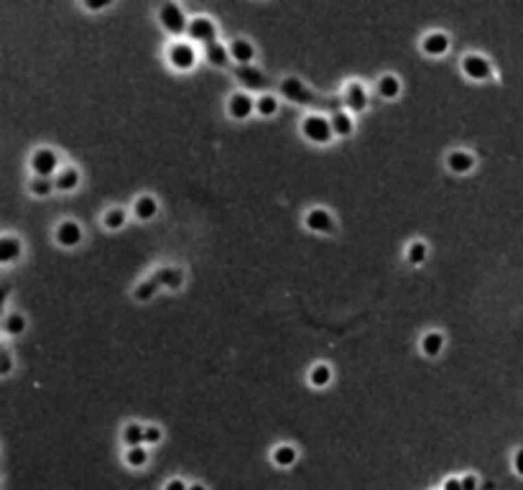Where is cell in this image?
I'll return each instance as SVG.
<instances>
[{"mask_svg": "<svg viewBox=\"0 0 523 490\" xmlns=\"http://www.w3.org/2000/svg\"><path fill=\"white\" fill-rule=\"evenodd\" d=\"M273 463L281 465V467H289V465L297 463V449H294V447H289V445L279 447V449L273 452Z\"/></svg>", "mask_w": 523, "mask_h": 490, "instance_id": "ac0fdd59", "label": "cell"}, {"mask_svg": "<svg viewBox=\"0 0 523 490\" xmlns=\"http://www.w3.org/2000/svg\"><path fill=\"white\" fill-rule=\"evenodd\" d=\"M281 89H283V95H286V98H291L294 102H301V105H312V102H314L312 92H309V89L304 87V85H301L299 80H294V77L283 82V85H281Z\"/></svg>", "mask_w": 523, "mask_h": 490, "instance_id": "277c9868", "label": "cell"}, {"mask_svg": "<svg viewBox=\"0 0 523 490\" xmlns=\"http://www.w3.org/2000/svg\"><path fill=\"white\" fill-rule=\"evenodd\" d=\"M513 467H515V473L523 475V449H518L513 457Z\"/></svg>", "mask_w": 523, "mask_h": 490, "instance_id": "d590c367", "label": "cell"}, {"mask_svg": "<svg viewBox=\"0 0 523 490\" xmlns=\"http://www.w3.org/2000/svg\"><path fill=\"white\" fill-rule=\"evenodd\" d=\"M207 59L215 64V67H225V64H227V49H225V46H220V44L209 46Z\"/></svg>", "mask_w": 523, "mask_h": 490, "instance_id": "cb8c5ba5", "label": "cell"}, {"mask_svg": "<svg viewBox=\"0 0 523 490\" xmlns=\"http://www.w3.org/2000/svg\"><path fill=\"white\" fill-rule=\"evenodd\" d=\"M154 291H156V281H146V284H141L136 289V296L146 302V299H151V296H154Z\"/></svg>", "mask_w": 523, "mask_h": 490, "instance_id": "d6a6232c", "label": "cell"}, {"mask_svg": "<svg viewBox=\"0 0 523 490\" xmlns=\"http://www.w3.org/2000/svg\"><path fill=\"white\" fill-rule=\"evenodd\" d=\"M123 223H126V212H123V210H110L108 217H105V225H108L110 230L120 227Z\"/></svg>", "mask_w": 523, "mask_h": 490, "instance_id": "4dcf8cb0", "label": "cell"}, {"mask_svg": "<svg viewBox=\"0 0 523 490\" xmlns=\"http://www.w3.org/2000/svg\"><path fill=\"white\" fill-rule=\"evenodd\" d=\"M128 465H133V467H141V465H146V460H148V452H146L143 447H130L128 449Z\"/></svg>", "mask_w": 523, "mask_h": 490, "instance_id": "484cf974", "label": "cell"}, {"mask_svg": "<svg viewBox=\"0 0 523 490\" xmlns=\"http://www.w3.org/2000/svg\"><path fill=\"white\" fill-rule=\"evenodd\" d=\"M21 253V243L16 238H3L0 241V260L3 263H10Z\"/></svg>", "mask_w": 523, "mask_h": 490, "instance_id": "9a60e30c", "label": "cell"}, {"mask_svg": "<svg viewBox=\"0 0 523 490\" xmlns=\"http://www.w3.org/2000/svg\"><path fill=\"white\" fill-rule=\"evenodd\" d=\"M450 49V38L444 34H429L424 38V52L426 54H444Z\"/></svg>", "mask_w": 523, "mask_h": 490, "instance_id": "7c38bea8", "label": "cell"}, {"mask_svg": "<svg viewBox=\"0 0 523 490\" xmlns=\"http://www.w3.org/2000/svg\"><path fill=\"white\" fill-rule=\"evenodd\" d=\"M251 110H253V100L248 98V95L237 92V95L230 98V115L233 118H248L251 115Z\"/></svg>", "mask_w": 523, "mask_h": 490, "instance_id": "30bf717a", "label": "cell"}, {"mask_svg": "<svg viewBox=\"0 0 523 490\" xmlns=\"http://www.w3.org/2000/svg\"><path fill=\"white\" fill-rule=\"evenodd\" d=\"M332 131L334 133H340V135H350L352 133V120L345 113H337V115L332 118Z\"/></svg>", "mask_w": 523, "mask_h": 490, "instance_id": "44dd1931", "label": "cell"}, {"mask_svg": "<svg viewBox=\"0 0 523 490\" xmlns=\"http://www.w3.org/2000/svg\"><path fill=\"white\" fill-rule=\"evenodd\" d=\"M56 241L62 243V245H77L82 241V230L77 223H64L59 225V230H56Z\"/></svg>", "mask_w": 523, "mask_h": 490, "instance_id": "9c48e42d", "label": "cell"}, {"mask_svg": "<svg viewBox=\"0 0 523 490\" xmlns=\"http://www.w3.org/2000/svg\"><path fill=\"white\" fill-rule=\"evenodd\" d=\"M54 184H56V181H51L49 177H38L36 181L31 184V189H34V194L44 197V194H49V192H51V187H54Z\"/></svg>", "mask_w": 523, "mask_h": 490, "instance_id": "f1b7e54d", "label": "cell"}, {"mask_svg": "<svg viewBox=\"0 0 523 490\" xmlns=\"http://www.w3.org/2000/svg\"><path fill=\"white\" fill-rule=\"evenodd\" d=\"M380 95H383V98H396L398 95L396 77H383V80H380Z\"/></svg>", "mask_w": 523, "mask_h": 490, "instance_id": "83f0119b", "label": "cell"}, {"mask_svg": "<svg viewBox=\"0 0 523 490\" xmlns=\"http://www.w3.org/2000/svg\"><path fill=\"white\" fill-rule=\"evenodd\" d=\"M230 54H233L240 64H245L253 59V46L248 44V41H240V38H237V41H233V46H230Z\"/></svg>", "mask_w": 523, "mask_h": 490, "instance_id": "d6986e66", "label": "cell"}, {"mask_svg": "<svg viewBox=\"0 0 523 490\" xmlns=\"http://www.w3.org/2000/svg\"><path fill=\"white\" fill-rule=\"evenodd\" d=\"M77 171L74 169H64L62 174H59V179H56V187L59 189H64V192H69V189H74L77 187Z\"/></svg>", "mask_w": 523, "mask_h": 490, "instance_id": "7402d4cb", "label": "cell"}, {"mask_svg": "<svg viewBox=\"0 0 523 490\" xmlns=\"http://www.w3.org/2000/svg\"><path fill=\"white\" fill-rule=\"evenodd\" d=\"M87 5H90L92 10H97V8H105V5H108V0H105V3H87Z\"/></svg>", "mask_w": 523, "mask_h": 490, "instance_id": "ab89813d", "label": "cell"}, {"mask_svg": "<svg viewBox=\"0 0 523 490\" xmlns=\"http://www.w3.org/2000/svg\"><path fill=\"white\" fill-rule=\"evenodd\" d=\"M462 490H478V478H475V475L462 478Z\"/></svg>", "mask_w": 523, "mask_h": 490, "instance_id": "e575fe53", "label": "cell"}, {"mask_svg": "<svg viewBox=\"0 0 523 490\" xmlns=\"http://www.w3.org/2000/svg\"><path fill=\"white\" fill-rule=\"evenodd\" d=\"M156 210H159V207H156L154 197H141V199L136 202V214L141 217V220H151V217L156 214Z\"/></svg>", "mask_w": 523, "mask_h": 490, "instance_id": "2e32d148", "label": "cell"}, {"mask_svg": "<svg viewBox=\"0 0 523 490\" xmlns=\"http://www.w3.org/2000/svg\"><path fill=\"white\" fill-rule=\"evenodd\" d=\"M159 439H161V432H159V429L146 427V442H151V445H154V442H159Z\"/></svg>", "mask_w": 523, "mask_h": 490, "instance_id": "836d02e7", "label": "cell"}, {"mask_svg": "<svg viewBox=\"0 0 523 490\" xmlns=\"http://www.w3.org/2000/svg\"><path fill=\"white\" fill-rule=\"evenodd\" d=\"M189 36L191 38H197V41H205L207 46H215V26H212V21H207V18H194L189 23Z\"/></svg>", "mask_w": 523, "mask_h": 490, "instance_id": "3957f363", "label": "cell"}, {"mask_svg": "<svg viewBox=\"0 0 523 490\" xmlns=\"http://www.w3.org/2000/svg\"><path fill=\"white\" fill-rule=\"evenodd\" d=\"M255 107H258V113H261V115H273V113H276V107H279V102H276L271 95H266V98L258 100V105Z\"/></svg>", "mask_w": 523, "mask_h": 490, "instance_id": "f546056e", "label": "cell"}, {"mask_svg": "<svg viewBox=\"0 0 523 490\" xmlns=\"http://www.w3.org/2000/svg\"><path fill=\"white\" fill-rule=\"evenodd\" d=\"M345 100H347V107L355 110V113H360L365 110V102H368V95H365V89L360 85H350L347 92H345Z\"/></svg>", "mask_w": 523, "mask_h": 490, "instance_id": "8fae6325", "label": "cell"}, {"mask_svg": "<svg viewBox=\"0 0 523 490\" xmlns=\"http://www.w3.org/2000/svg\"><path fill=\"white\" fill-rule=\"evenodd\" d=\"M169 59L176 69H191L194 67V49L189 44H174L169 52Z\"/></svg>", "mask_w": 523, "mask_h": 490, "instance_id": "5b68a950", "label": "cell"}, {"mask_svg": "<svg viewBox=\"0 0 523 490\" xmlns=\"http://www.w3.org/2000/svg\"><path fill=\"white\" fill-rule=\"evenodd\" d=\"M156 281H161L163 286H169V289H179L181 286V271L176 268H163L156 274Z\"/></svg>", "mask_w": 523, "mask_h": 490, "instance_id": "e0dca14e", "label": "cell"}, {"mask_svg": "<svg viewBox=\"0 0 523 490\" xmlns=\"http://www.w3.org/2000/svg\"><path fill=\"white\" fill-rule=\"evenodd\" d=\"M123 439H126V445L128 447H141L146 442V429L143 427H138V424H130V427L126 429V434H123Z\"/></svg>", "mask_w": 523, "mask_h": 490, "instance_id": "ffe728a7", "label": "cell"}, {"mask_svg": "<svg viewBox=\"0 0 523 490\" xmlns=\"http://www.w3.org/2000/svg\"><path fill=\"white\" fill-rule=\"evenodd\" d=\"M23 327H26V320H23L21 314H13V317L5 320V330H8L10 335H19V332H23Z\"/></svg>", "mask_w": 523, "mask_h": 490, "instance_id": "1f68e13d", "label": "cell"}, {"mask_svg": "<svg viewBox=\"0 0 523 490\" xmlns=\"http://www.w3.org/2000/svg\"><path fill=\"white\" fill-rule=\"evenodd\" d=\"M329 378H332V373H329V368L327 366L312 368V375H309V381H312L314 386H327L329 383Z\"/></svg>", "mask_w": 523, "mask_h": 490, "instance_id": "d4e9b609", "label": "cell"}, {"mask_svg": "<svg viewBox=\"0 0 523 490\" xmlns=\"http://www.w3.org/2000/svg\"><path fill=\"white\" fill-rule=\"evenodd\" d=\"M424 258H426V245L424 243H414V245L408 248V263L419 266V263H424Z\"/></svg>", "mask_w": 523, "mask_h": 490, "instance_id": "4316f807", "label": "cell"}, {"mask_svg": "<svg viewBox=\"0 0 523 490\" xmlns=\"http://www.w3.org/2000/svg\"><path fill=\"white\" fill-rule=\"evenodd\" d=\"M56 153L49 151V148H41V151L34 153V171H36L38 177H49L51 171L56 169Z\"/></svg>", "mask_w": 523, "mask_h": 490, "instance_id": "8992f818", "label": "cell"}, {"mask_svg": "<svg viewBox=\"0 0 523 490\" xmlns=\"http://www.w3.org/2000/svg\"><path fill=\"white\" fill-rule=\"evenodd\" d=\"M442 335H437V332H432V335H426L424 342H421V348H424L426 355H437L439 350H442Z\"/></svg>", "mask_w": 523, "mask_h": 490, "instance_id": "603a6c76", "label": "cell"}, {"mask_svg": "<svg viewBox=\"0 0 523 490\" xmlns=\"http://www.w3.org/2000/svg\"><path fill=\"white\" fill-rule=\"evenodd\" d=\"M307 225L316 232H332V227H334L332 217H329L325 210H312V212L307 214Z\"/></svg>", "mask_w": 523, "mask_h": 490, "instance_id": "ba28073f", "label": "cell"}, {"mask_svg": "<svg viewBox=\"0 0 523 490\" xmlns=\"http://www.w3.org/2000/svg\"><path fill=\"white\" fill-rule=\"evenodd\" d=\"M237 77L248 85V87H253V89H263L266 87V80H263V74L261 71H255V69H251V67H240L237 69Z\"/></svg>", "mask_w": 523, "mask_h": 490, "instance_id": "5bb4252c", "label": "cell"}, {"mask_svg": "<svg viewBox=\"0 0 523 490\" xmlns=\"http://www.w3.org/2000/svg\"><path fill=\"white\" fill-rule=\"evenodd\" d=\"M462 67H465V71H467L472 80H487V77H490V64H487L483 56H467Z\"/></svg>", "mask_w": 523, "mask_h": 490, "instance_id": "52a82bcc", "label": "cell"}, {"mask_svg": "<svg viewBox=\"0 0 523 490\" xmlns=\"http://www.w3.org/2000/svg\"><path fill=\"white\" fill-rule=\"evenodd\" d=\"M0 370H3V373H8V370H10V357H8V353H3V360H0Z\"/></svg>", "mask_w": 523, "mask_h": 490, "instance_id": "f35d334b", "label": "cell"}, {"mask_svg": "<svg viewBox=\"0 0 523 490\" xmlns=\"http://www.w3.org/2000/svg\"><path fill=\"white\" fill-rule=\"evenodd\" d=\"M163 490H189V488H187V485H184V482H181V480H172V482H169V485H166V488H163Z\"/></svg>", "mask_w": 523, "mask_h": 490, "instance_id": "74e56055", "label": "cell"}, {"mask_svg": "<svg viewBox=\"0 0 523 490\" xmlns=\"http://www.w3.org/2000/svg\"><path fill=\"white\" fill-rule=\"evenodd\" d=\"M447 164H450L452 171H457V174H465V171L472 169V164H475V161H472V156H469V153L457 151V153H450Z\"/></svg>", "mask_w": 523, "mask_h": 490, "instance_id": "4fadbf2b", "label": "cell"}, {"mask_svg": "<svg viewBox=\"0 0 523 490\" xmlns=\"http://www.w3.org/2000/svg\"><path fill=\"white\" fill-rule=\"evenodd\" d=\"M159 16H161L163 28H166L169 34H174V36L184 34V28H189V26H187V21H184V13H181V8H179V5H174V3H166Z\"/></svg>", "mask_w": 523, "mask_h": 490, "instance_id": "7a4b0ae2", "label": "cell"}, {"mask_svg": "<svg viewBox=\"0 0 523 490\" xmlns=\"http://www.w3.org/2000/svg\"><path fill=\"white\" fill-rule=\"evenodd\" d=\"M189 490H205V488H202V485H191Z\"/></svg>", "mask_w": 523, "mask_h": 490, "instance_id": "60d3db41", "label": "cell"}, {"mask_svg": "<svg viewBox=\"0 0 523 490\" xmlns=\"http://www.w3.org/2000/svg\"><path fill=\"white\" fill-rule=\"evenodd\" d=\"M442 490H462V480H454V478H450V480L444 482Z\"/></svg>", "mask_w": 523, "mask_h": 490, "instance_id": "8d00e7d4", "label": "cell"}, {"mask_svg": "<svg viewBox=\"0 0 523 490\" xmlns=\"http://www.w3.org/2000/svg\"><path fill=\"white\" fill-rule=\"evenodd\" d=\"M304 135L314 143H327L332 138V120L319 115H312L304 120Z\"/></svg>", "mask_w": 523, "mask_h": 490, "instance_id": "6da1fadb", "label": "cell"}]
</instances>
